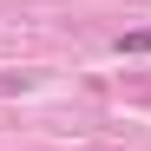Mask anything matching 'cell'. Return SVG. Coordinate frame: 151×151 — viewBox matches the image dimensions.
<instances>
[{"mask_svg":"<svg viewBox=\"0 0 151 151\" xmlns=\"http://www.w3.org/2000/svg\"><path fill=\"white\" fill-rule=\"evenodd\" d=\"M20 86H27L20 72H0V99H7V92H20Z\"/></svg>","mask_w":151,"mask_h":151,"instance_id":"cell-2","label":"cell"},{"mask_svg":"<svg viewBox=\"0 0 151 151\" xmlns=\"http://www.w3.org/2000/svg\"><path fill=\"white\" fill-rule=\"evenodd\" d=\"M118 53H151V27H138V33H118Z\"/></svg>","mask_w":151,"mask_h":151,"instance_id":"cell-1","label":"cell"}]
</instances>
